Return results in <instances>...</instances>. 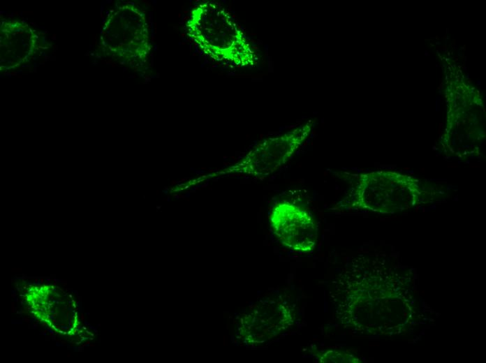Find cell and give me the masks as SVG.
Instances as JSON below:
<instances>
[{"mask_svg":"<svg viewBox=\"0 0 486 363\" xmlns=\"http://www.w3.org/2000/svg\"><path fill=\"white\" fill-rule=\"evenodd\" d=\"M187 35L209 57L238 66L252 64L253 52L230 14L215 1H206L190 13Z\"/></svg>","mask_w":486,"mask_h":363,"instance_id":"1","label":"cell"},{"mask_svg":"<svg viewBox=\"0 0 486 363\" xmlns=\"http://www.w3.org/2000/svg\"><path fill=\"white\" fill-rule=\"evenodd\" d=\"M310 124L300 126L281 135L264 140L227 172L267 175L281 168L308 137Z\"/></svg>","mask_w":486,"mask_h":363,"instance_id":"2","label":"cell"},{"mask_svg":"<svg viewBox=\"0 0 486 363\" xmlns=\"http://www.w3.org/2000/svg\"><path fill=\"white\" fill-rule=\"evenodd\" d=\"M271 228L284 246L308 253L316 246L318 229L311 214L288 201L276 204L270 215Z\"/></svg>","mask_w":486,"mask_h":363,"instance_id":"3","label":"cell"}]
</instances>
